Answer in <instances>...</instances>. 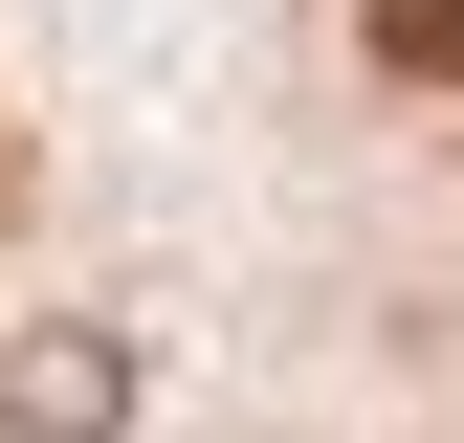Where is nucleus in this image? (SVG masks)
<instances>
[{
	"label": "nucleus",
	"mask_w": 464,
	"mask_h": 443,
	"mask_svg": "<svg viewBox=\"0 0 464 443\" xmlns=\"http://www.w3.org/2000/svg\"><path fill=\"white\" fill-rule=\"evenodd\" d=\"M376 67H420V89H442V67H464V0H376Z\"/></svg>",
	"instance_id": "nucleus-1"
}]
</instances>
